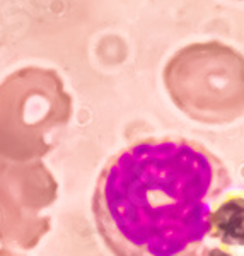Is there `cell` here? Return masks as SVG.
Wrapping results in <instances>:
<instances>
[{
	"mask_svg": "<svg viewBox=\"0 0 244 256\" xmlns=\"http://www.w3.org/2000/svg\"><path fill=\"white\" fill-rule=\"evenodd\" d=\"M230 183L226 164L195 140H137L98 178L96 229L114 256H206Z\"/></svg>",
	"mask_w": 244,
	"mask_h": 256,
	"instance_id": "6da1fadb",
	"label": "cell"
},
{
	"mask_svg": "<svg viewBox=\"0 0 244 256\" xmlns=\"http://www.w3.org/2000/svg\"><path fill=\"white\" fill-rule=\"evenodd\" d=\"M162 80L172 104L204 125H229L244 116V55L220 41L178 50Z\"/></svg>",
	"mask_w": 244,
	"mask_h": 256,
	"instance_id": "7a4b0ae2",
	"label": "cell"
},
{
	"mask_svg": "<svg viewBox=\"0 0 244 256\" xmlns=\"http://www.w3.org/2000/svg\"><path fill=\"white\" fill-rule=\"evenodd\" d=\"M72 96L53 68L24 67L0 84V159L32 162L48 154L52 135L68 125Z\"/></svg>",
	"mask_w": 244,
	"mask_h": 256,
	"instance_id": "3957f363",
	"label": "cell"
},
{
	"mask_svg": "<svg viewBox=\"0 0 244 256\" xmlns=\"http://www.w3.org/2000/svg\"><path fill=\"white\" fill-rule=\"evenodd\" d=\"M56 196V180L41 160L0 159V242L18 250L34 248L50 230L44 210Z\"/></svg>",
	"mask_w": 244,
	"mask_h": 256,
	"instance_id": "277c9868",
	"label": "cell"
},
{
	"mask_svg": "<svg viewBox=\"0 0 244 256\" xmlns=\"http://www.w3.org/2000/svg\"><path fill=\"white\" fill-rule=\"evenodd\" d=\"M212 238L226 244H244V198H227L214 214Z\"/></svg>",
	"mask_w": 244,
	"mask_h": 256,
	"instance_id": "5b68a950",
	"label": "cell"
},
{
	"mask_svg": "<svg viewBox=\"0 0 244 256\" xmlns=\"http://www.w3.org/2000/svg\"><path fill=\"white\" fill-rule=\"evenodd\" d=\"M0 256H24V254L16 253V251H12V250H0Z\"/></svg>",
	"mask_w": 244,
	"mask_h": 256,
	"instance_id": "8992f818",
	"label": "cell"
}]
</instances>
